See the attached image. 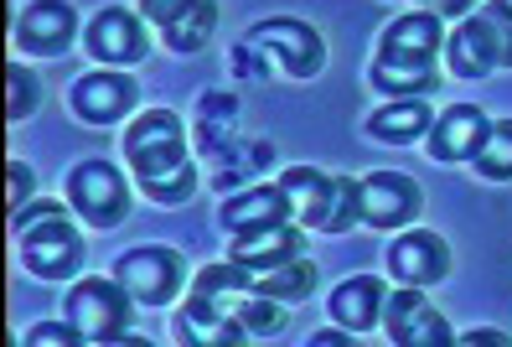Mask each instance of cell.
Segmentation results:
<instances>
[{
  "label": "cell",
  "mask_w": 512,
  "mask_h": 347,
  "mask_svg": "<svg viewBox=\"0 0 512 347\" xmlns=\"http://www.w3.org/2000/svg\"><path fill=\"white\" fill-rule=\"evenodd\" d=\"M213 26H218V6L213 0H197L187 16H176L171 26H161V37H166V47L176 57H182V52H202L207 42H213Z\"/></svg>",
  "instance_id": "cell-23"
},
{
  "label": "cell",
  "mask_w": 512,
  "mask_h": 347,
  "mask_svg": "<svg viewBox=\"0 0 512 347\" xmlns=\"http://www.w3.org/2000/svg\"><path fill=\"white\" fill-rule=\"evenodd\" d=\"M32 192H37V171L26 166V161H11L6 166V208L21 213L26 202H32Z\"/></svg>",
  "instance_id": "cell-30"
},
{
  "label": "cell",
  "mask_w": 512,
  "mask_h": 347,
  "mask_svg": "<svg viewBox=\"0 0 512 347\" xmlns=\"http://www.w3.org/2000/svg\"><path fill=\"white\" fill-rule=\"evenodd\" d=\"M363 187V223L378 228V234H388V228H409L419 218V208H425V192H419L414 177H404V171H373V177L357 182Z\"/></svg>",
  "instance_id": "cell-11"
},
{
  "label": "cell",
  "mask_w": 512,
  "mask_h": 347,
  "mask_svg": "<svg viewBox=\"0 0 512 347\" xmlns=\"http://www.w3.org/2000/svg\"><path fill=\"white\" fill-rule=\"evenodd\" d=\"M461 342H466V347H497V342H507V337H502L497 327H476V332H466Z\"/></svg>",
  "instance_id": "cell-33"
},
{
  "label": "cell",
  "mask_w": 512,
  "mask_h": 347,
  "mask_svg": "<svg viewBox=\"0 0 512 347\" xmlns=\"http://www.w3.org/2000/svg\"><path fill=\"white\" fill-rule=\"evenodd\" d=\"M37 99H42L37 73H32V68H21L16 57H11V68H6V120H11V125L26 120V114L37 109Z\"/></svg>",
  "instance_id": "cell-27"
},
{
  "label": "cell",
  "mask_w": 512,
  "mask_h": 347,
  "mask_svg": "<svg viewBox=\"0 0 512 347\" xmlns=\"http://www.w3.org/2000/svg\"><path fill=\"white\" fill-rule=\"evenodd\" d=\"M445 63H450V73H456V78H487V73H497L487 32H481L476 16H466L456 32L445 37Z\"/></svg>",
  "instance_id": "cell-21"
},
{
  "label": "cell",
  "mask_w": 512,
  "mask_h": 347,
  "mask_svg": "<svg viewBox=\"0 0 512 347\" xmlns=\"http://www.w3.org/2000/svg\"><path fill=\"white\" fill-rule=\"evenodd\" d=\"M197 166L192 161H182V166H171V171H161V177H145L140 182V192L150 197V202H161V208H182V202L197 192Z\"/></svg>",
  "instance_id": "cell-25"
},
{
  "label": "cell",
  "mask_w": 512,
  "mask_h": 347,
  "mask_svg": "<svg viewBox=\"0 0 512 347\" xmlns=\"http://www.w3.org/2000/svg\"><path fill=\"white\" fill-rule=\"evenodd\" d=\"M254 296V275L238 265V259H223V265H207L192 275V296L187 306L176 311V337L192 342V347H213L218 342V327L238 322V306Z\"/></svg>",
  "instance_id": "cell-1"
},
{
  "label": "cell",
  "mask_w": 512,
  "mask_h": 347,
  "mask_svg": "<svg viewBox=\"0 0 512 347\" xmlns=\"http://www.w3.org/2000/svg\"><path fill=\"white\" fill-rule=\"evenodd\" d=\"M476 171L487 182H512V120H492L487 140L476 151Z\"/></svg>",
  "instance_id": "cell-24"
},
{
  "label": "cell",
  "mask_w": 512,
  "mask_h": 347,
  "mask_svg": "<svg viewBox=\"0 0 512 347\" xmlns=\"http://www.w3.org/2000/svg\"><path fill=\"white\" fill-rule=\"evenodd\" d=\"M383 327H388V342H394V347H450V342H456L450 322L425 296H419V285H399V291H388Z\"/></svg>",
  "instance_id": "cell-10"
},
{
  "label": "cell",
  "mask_w": 512,
  "mask_h": 347,
  "mask_svg": "<svg viewBox=\"0 0 512 347\" xmlns=\"http://www.w3.org/2000/svg\"><path fill=\"white\" fill-rule=\"evenodd\" d=\"M135 296L114 275H88L68 291V322L83 332V342H140L130 337Z\"/></svg>",
  "instance_id": "cell-4"
},
{
  "label": "cell",
  "mask_w": 512,
  "mask_h": 347,
  "mask_svg": "<svg viewBox=\"0 0 512 347\" xmlns=\"http://www.w3.org/2000/svg\"><path fill=\"white\" fill-rule=\"evenodd\" d=\"M445 16L435 11H404L399 21L383 26L378 37V68H440V52H445Z\"/></svg>",
  "instance_id": "cell-9"
},
{
  "label": "cell",
  "mask_w": 512,
  "mask_h": 347,
  "mask_svg": "<svg viewBox=\"0 0 512 347\" xmlns=\"http://www.w3.org/2000/svg\"><path fill=\"white\" fill-rule=\"evenodd\" d=\"M192 6H197V0H140V16L150 26H171L176 16H187Z\"/></svg>",
  "instance_id": "cell-31"
},
{
  "label": "cell",
  "mask_w": 512,
  "mask_h": 347,
  "mask_svg": "<svg viewBox=\"0 0 512 347\" xmlns=\"http://www.w3.org/2000/svg\"><path fill=\"white\" fill-rule=\"evenodd\" d=\"M114 280L135 296V306H166L182 296V280H187V259L176 254L171 244H135L119 254Z\"/></svg>",
  "instance_id": "cell-7"
},
{
  "label": "cell",
  "mask_w": 512,
  "mask_h": 347,
  "mask_svg": "<svg viewBox=\"0 0 512 347\" xmlns=\"http://www.w3.org/2000/svg\"><path fill=\"white\" fill-rule=\"evenodd\" d=\"M125 161L135 171V182L161 177V171L187 161V125L171 109H140V120L125 130Z\"/></svg>",
  "instance_id": "cell-6"
},
{
  "label": "cell",
  "mask_w": 512,
  "mask_h": 347,
  "mask_svg": "<svg viewBox=\"0 0 512 347\" xmlns=\"http://www.w3.org/2000/svg\"><path fill=\"white\" fill-rule=\"evenodd\" d=\"M78 37V11L68 0H32L16 16V47L32 57H63Z\"/></svg>",
  "instance_id": "cell-15"
},
{
  "label": "cell",
  "mask_w": 512,
  "mask_h": 347,
  "mask_svg": "<svg viewBox=\"0 0 512 347\" xmlns=\"http://www.w3.org/2000/svg\"><path fill=\"white\" fill-rule=\"evenodd\" d=\"M68 208L88 223L99 228V234H109V228H119L130 218V177L119 171L114 161L104 156H88L68 171Z\"/></svg>",
  "instance_id": "cell-5"
},
{
  "label": "cell",
  "mask_w": 512,
  "mask_h": 347,
  "mask_svg": "<svg viewBox=\"0 0 512 347\" xmlns=\"http://www.w3.org/2000/svg\"><path fill=\"white\" fill-rule=\"evenodd\" d=\"M430 125H435V114L425 99H394L368 120V135L383 140V146H414V140L430 135Z\"/></svg>",
  "instance_id": "cell-20"
},
{
  "label": "cell",
  "mask_w": 512,
  "mask_h": 347,
  "mask_svg": "<svg viewBox=\"0 0 512 347\" xmlns=\"http://www.w3.org/2000/svg\"><path fill=\"white\" fill-rule=\"evenodd\" d=\"M383 301H388V285L378 275H352L331 291V322L347 327V332H373L383 322Z\"/></svg>",
  "instance_id": "cell-19"
},
{
  "label": "cell",
  "mask_w": 512,
  "mask_h": 347,
  "mask_svg": "<svg viewBox=\"0 0 512 347\" xmlns=\"http://www.w3.org/2000/svg\"><path fill=\"white\" fill-rule=\"evenodd\" d=\"M497 6H502V11H512V0H497Z\"/></svg>",
  "instance_id": "cell-35"
},
{
  "label": "cell",
  "mask_w": 512,
  "mask_h": 347,
  "mask_svg": "<svg viewBox=\"0 0 512 347\" xmlns=\"http://www.w3.org/2000/svg\"><path fill=\"white\" fill-rule=\"evenodd\" d=\"M316 259H306V254H295L290 265H280V270H269V275H259L254 280V291H264V296H275L280 306H295V301H306L311 291H316Z\"/></svg>",
  "instance_id": "cell-22"
},
{
  "label": "cell",
  "mask_w": 512,
  "mask_h": 347,
  "mask_svg": "<svg viewBox=\"0 0 512 347\" xmlns=\"http://www.w3.org/2000/svg\"><path fill=\"white\" fill-rule=\"evenodd\" d=\"M244 42H249L254 52H264V57H275L285 78H316V73L326 68V42H321V32H316V26H306V21H295V16H275V21L249 26Z\"/></svg>",
  "instance_id": "cell-8"
},
{
  "label": "cell",
  "mask_w": 512,
  "mask_h": 347,
  "mask_svg": "<svg viewBox=\"0 0 512 347\" xmlns=\"http://www.w3.org/2000/svg\"><path fill=\"white\" fill-rule=\"evenodd\" d=\"M311 342H316V347H342V342H352V337H347L342 327H326V332H316Z\"/></svg>",
  "instance_id": "cell-34"
},
{
  "label": "cell",
  "mask_w": 512,
  "mask_h": 347,
  "mask_svg": "<svg viewBox=\"0 0 512 347\" xmlns=\"http://www.w3.org/2000/svg\"><path fill=\"white\" fill-rule=\"evenodd\" d=\"M285 218H295V208H290V197H285L280 182L244 187V192H233L218 208V228H223V234H254V228L285 223Z\"/></svg>",
  "instance_id": "cell-18"
},
{
  "label": "cell",
  "mask_w": 512,
  "mask_h": 347,
  "mask_svg": "<svg viewBox=\"0 0 512 347\" xmlns=\"http://www.w3.org/2000/svg\"><path fill=\"white\" fill-rule=\"evenodd\" d=\"M481 0H435V16H450V21H466Z\"/></svg>",
  "instance_id": "cell-32"
},
{
  "label": "cell",
  "mask_w": 512,
  "mask_h": 347,
  "mask_svg": "<svg viewBox=\"0 0 512 347\" xmlns=\"http://www.w3.org/2000/svg\"><path fill=\"white\" fill-rule=\"evenodd\" d=\"M388 270H394L399 285H440L450 275V244L430 228H399L394 249H388Z\"/></svg>",
  "instance_id": "cell-14"
},
{
  "label": "cell",
  "mask_w": 512,
  "mask_h": 347,
  "mask_svg": "<svg viewBox=\"0 0 512 347\" xmlns=\"http://www.w3.org/2000/svg\"><path fill=\"white\" fill-rule=\"evenodd\" d=\"M135 104H140V89H135V78L119 73V68L83 73L73 83V114L88 125H114V120H125Z\"/></svg>",
  "instance_id": "cell-13"
},
{
  "label": "cell",
  "mask_w": 512,
  "mask_h": 347,
  "mask_svg": "<svg viewBox=\"0 0 512 347\" xmlns=\"http://www.w3.org/2000/svg\"><path fill=\"white\" fill-rule=\"evenodd\" d=\"M295 254H306V228L300 223H269V228H254V234H233V249H228V259H238L254 280L259 275H269V270H280V265H290Z\"/></svg>",
  "instance_id": "cell-16"
},
{
  "label": "cell",
  "mask_w": 512,
  "mask_h": 347,
  "mask_svg": "<svg viewBox=\"0 0 512 347\" xmlns=\"http://www.w3.org/2000/svg\"><path fill=\"white\" fill-rule=\"evenodd\" d=\"M52 342H57V347H83V332L63 316V322H37L32 332L21 337V347H52Z\"/></svg>",
  "instance_id": "cell-29"
},
{
  "label": "cell",
  "mask_w": 512,
  "mask_h": 347,
  "mask_svg": "<svg viewBox=\"0 0 512 347\" xmlns=\"http://www.w3.org/2000/svg\"><path fill=\"white\" fill-rule=\"evenodd\" d=\"M492 120H487V109H476V104H450L435 114V125L425 135V146L435 161H476L481 151V140H487Z\"/></svg>",
  "instance_id": "cell-17"
},
{
  "label": "cell",
  "mask_w": 512,
  "mask_h": 347,
  "mask_svg": "<svg viewBox=\"0 0 512 347\" xmlns=\"http://www.w3.org/2000/svg\"><path fill=\"white\" fill-rule=\"evenodd\" d=\"M280 187L290 197L295 218L331 239L363 223V187L352 177H337V171H321V166H290L280 171Z\"/></svg>",
  "instance_id": "cell-2"
},
{
  "label": "cell",
  "mask_w": 512,
  "mask_h": 347,
  "mask_svg": "<svg viewBox=\"0 0 512 347\" xmlns=\"http://www.w3.org/2000/svg\"><path fill=\"white\" fill-rule=\"evenodd\" d=\"M83 42L88 52L109 68H130V63H145L150 52V37H145V16H135L130 6H109L99 11L94 21L83 26Z\"/></svg>",
  "instance_id": "cell-12"
},
{
  "label": "cell",
  "mask_w": 512,
  "mask_h": 347,
  "mask_svg": "<svg viewBox=\"0 0 512 347\" xmlns=\"http://www.w3.org/2000/svg\"><path fill=\"white\" fill-rule=\"evenodd\" d=\"M471 16L481 21V32H487L492 63H497V68H512V11H502L497 0H492V6H476Z\"/></svg>",
  "instance_id": "cell-28"
},
{
  "label": "cell",
  "mask_w": 512,
  "mask_h": 347,
  "mask_svg": "<svg viewBox=\"0 0 512 347\" xmlns=\"http://www.w3.org/2000/svg\"><path fill=\"white\" fill-rule=\"evenodd\" d=\"M368 78H373V89H383V94L414 99V94L435 89V83H440V68H378V63H373Z\"/></svg>",
  "instance_id": "cell-26"
},
{
  "label": "cell",
  "mask_w": 512,
  "mask_h": 347,
  "mask_svg": "<svg viewBox=\"0 0 512 347\" xmlns=\"http://www.w3.org/2000/svg\"><path fill=\"white\" fill-rule=\"evenodd\" d=\"M16 244H21V265L37 280H68L83 265V234L73 228V218L63 208L52 213H21L11 218Z\"/></svg>",
  "instance_id": "cell-3"
}]
</instances>
